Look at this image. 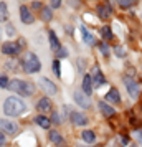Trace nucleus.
Returning a JSON list of instances; mask_svg holds the SVG:
<instances>
[{
  "instance_id": "obj_11",
  "label": "nucleus",
  "mask_w": 142,
  "mask_h": 147,
  "mask_svg": "<svg viewBox=\"0 0 142 147\" xmlns=\"http://www.w3.org/2000/svg\"><path fill=\"white\" fill-rule=\"evenodd\" d=\"M20 18H22V22H23V23H27V25L35 22V17L32 15V12L28 10L27 5H22V7H20Z\"/></svg>"
},
{
  "instance_id": "obj_37",
  "label": "nucleus",
  "mask_w": 142,
  "mask_h": 147,
  "mask_svg": "<svg viewBox=\"0 0 142 147\" xmlns=\"http://www.w3.org/2000/svg\"><path fill=\"white\" fill-rule=\"evenodd\" d=\"M53 119H55V121H56V122H60V117H58V114H56V113H55V114H53Z\"/></svg>"
},
{
  "instance_id": "obj_25",
  "label": "nucleus",
  "mask_w": 142,
  "mask_h": 147,
  "mask_svg": "<svg viewBox=\"0 0 142 147\" xmlns=\"http://www.w3.org/2000/svg\"><path fill=\"white\" fill-rule=\"evenodd\" d=\"M53 71H55V74H56L58 78H60V76H61V69H60V61H58V60H55V61H53Z\"/></svg>"
},
{
  "instance_id": "obj_16",
  "label": "nucleus",
  "mask_w": 142,
  "mask_h": 147,
  "mask_svg": "<svg viewBox=\"0 0 142 147\" xmlns=\"http://www.w3.org/2000/svg\"><path fill=\"white\" fill-rule=\"evenodd\" d=\"M99 109H101V113L106 116V117H111V116H114V107L112 106H108V102H104V101H101L99 104Z\"/></svg>"
},
{
  "instance_id": "obj_14",
  "label": "nucleus",
  "mask_w": 142,
  "mask_h": 147,
  "mask_svg": "<svg viewBox=\"0 0 142 147\" xmlns=\"http://www.w3.org/2000/svg\"><path fill=\"white\" fill-rule=\"evenodd\" d=\"M98 13H99V18L108 20L109 17H111V13H112V10H111L109 5H99V7H98Z\"/></svg>"
},
{
  "instance_id": "obj_19",
  "label": "nucleus",
  "mask_w": 142,
  "mask_h": 147,
  "mask_svg": "<svg viewBox=\"0 0 142 147\" xmlns=\"http://www.w3.org/2000/svg\"><path fill=\"white\" fill-rule=\"evenodd\" d=\"M81 35H83V40H84L86 45H94V36L89 33L84 27H81Z\"/></svg>"
},
{
  "instance_id": "obj_7",
  "label": "nucleus",
  "mask_w": 142,
  "mask_h": 147,
  "mask_svg": "<svg viewBox=\"0 0 142 147\" xmlns=\"http://www.w3.org/2000/svg\"><path fill=\"white\" fill-rule=\"evenodd\" d=\"M75 101H76V104H79V106L84 107V109L91 107V99H89V96H86V94L81 93V91H76L75 93Z\"/></svg>"
},
{
  "instance_id": "obj_27",
  "label": "nucleus",
  "mask_w": 142,
  "mask_h": 147,
  "mask_svg": "<svg viewBox=\"0 0 142 147\" xmlns=\"http://www.w3.org/2000/svg\"><path fill=\"white\" fill-rule=\"evenodd\" d=\"M134 2L132 0H119V5H121L122 8H127V7H131Z\"/></svg>"
},
{
  "instance_id": "obj_35",
  "label": "nucleus",
  "mask_w": 142,
  "mask_h": 147,
  "mask_svg": "<svg viewBox=\"0 0 142 147\" xmlns=\"http://www.w3.org/2000/svg\"><path fill=\"white\" fill-rule=\"evenodd\" d=\"M5 144V136L2 134V131H0V146H3Z\"/></svg>"
},
{
  "instance_id": "obj_17",
  "label": "nucleus",
  "mask_w": 142,
  "mask_h": 147,
  "mask_svg": "<svg viewBox=\"0 0 142 147\" xmlns=\"http://www.w3.org/2000/svg\"><path fill=\"white\" fill-rule=\"evenodd\" d=\"M35 122H36L40 127H43V129H48V127H50V124H51V121L48 119L46 116H43V114L36 116V117H35Z\"/></svg>"
},
{
  "instance_id": "obj_29",
  "label": "nucleus",
  "mask_w": 142,
  "mask_h": 147,
  "mask_svg": "<svg viewBox=\"0 0 142 147\" xmlns=\"http://www.w3.org/2000/svg\"><path fill=\"white\" fill-rule=\"evenodd\" d=\"M56 53H58V58H66V56H68V51H66V48H63V47H61L60 50L56 51Z\"/></svg>"
},
{
  "instance_id": "obj_32",
  "label": "nucleus",
  "mask_w": 142,
  "mask_h": 147,
  "mask_svg": "<svg viewBox=\"0 0 142 147\" xmlns=\"http://www.w3.org/2000/svg\"><path fill=\"white\" fill-rule=\"evenodd\" d=\"M134 136H135V139H137V140H141V142H142V132H141V131H135Z\"/></svg>"
},
{
  "instance_id": "obj_33",
  "label": "nucleus",
  "mask_w": 142,
  "mask_h": 147,
  "mask_svg": "<svg viewBox=\"0 0 142 147\" xmlns=\"http://www.w3.org/2000/svg\"><path fill=\"white\" fill-rule=\"evenodd\" d=\"M7 33L12 36L13 35V25H7Z\"/></svg>"
},
{
  "instance_id": "obj_30",
  "label": "nucleus",
  "mask_w": 142,
  "mask_h": 147,
  "mask_svg": "<svg viewBox=\"0 0 142 147\" xmlns=\"http://www.w3.org/2000/svg\"><path fill=\"white\" fill-rule=\"evenodd\" d=\"M114 51H116V55H117L119 58H122V56L126 55V53H124V50H122L121 47H116V48H114Z\"/></svg>"
},
{
  "instance_id": "obj_9",
  "label": "nucleus",
  "mask_w": 142,
  "mask_h": 147,
  "mask_svg": "<svg viewBox=\"0 0 142 147\" xmlns=\"http://www.w3.org/2000/svg\"><path fill=\"white\" fill-rule=\"evenodd\" d=\"M91 81H93V84H94V88H99L101 84H104V74L101 73V69L98 66L93 68V74H91Z\"/></svg>"
},
{
  "instance_id": "obj_26",
  "label": "nucleus",
  "mask_w": 142,
  "mask_h": 147,
  "mask_svg": "<svg viewBox=\"0 0 142 147\" xmlns=\"http://www.w3.org/2000/svg\"><path fill=\"white\" fill-rule=\"evenodd\" d=\"M8 84H10L8 78L5 74H2V76H0V88H8Z\"/></svg>"
},
{
  "instance_id": "obj_24",
  "label": "nucleus",
  "mask_w": 142,
  "mask_h": 147,
  "mask_svg": "<svg viewBox=\"0 0 142 147\" xmlns=\"http://www.w3.org/2000/svg\"><path fill=\"white\" fill-rule=\"evenodd\" d=\"M101 35H102L104 40H111V38H112V30H111V27H102Z\"/></svg>"
},
{
  "instance_id": "obj_28",
  "label": "nucleus",
  "mask_w": 142,
  "mask_h": 147,
  "mask_svg": "<svg viewBox=\"0 0 142 147\" xmlns=\"http://www.w3.org/2000/svg\"><path fill=\"white\" fill-rule=\"evenodd\" d=\"M99 50H101V53L104 55V56H108L109 55V48H108L106 43H101V45H99Z\"/></svg>"
},
{
  "instance_id": "obj_6",
  "label": "nucleus",
  "mask_w": 142,
  "mask_h": 147,
  "mask_svg": "<svg viewBox=\"0 0 142 147\" xmlns=\"http://www.w3.org/2000/svg\"><path fill=\"white\" fill-rule=\"evenodd\" d=\"M40 86L46 94H56V91H58V88L55 86V83H51V81L48 80V78H45V76L40 78Z\"/></svg>"
},
{
  "instance_id": "obj_15",
  "label": "nucleus",
  "mask_w": 142,
  "mask_h": 147,
  "mask_svg": "<svg viewBox=\"0 0 142 147\" xmlns=\"http://www.w3.org/2000/svg\"><path fill=\"white\" fill-rule=\"evenodd\" d=\"M106 99H108L109 102H119V101H121V94H119V91H117L116 88H111L109 93L106 94Z\"/></svg>"
},
{
  "instance_id": "obj_13",
  "label": "nucleus",
  "mask_w": 142,
  "mask_h": 147,
  "mask_svg": "<svg viewBox=\"0 0 142 147\" xmlns=\"http://www.w3.org/2000/svg\"><path fill=\"white\" fill-rule=\"evenodd\" d=\"M83 93L89 96V94L93 93V81H91V76L86 74L84 78H83Z\"/></svg>"
},
{
  "instance_id": "obj_10",
  "label": "nucleus",
  "mask_w": 142,
  "mask_h": 147,
  "mask_svg": "<svg viewBox=\"0 0 142 147\" xmlns=\"http://www.w3.org/2000/svg\"><path fill=\"white\" fill-rule=\"evenodd\" d=\"M69 119L75 126H86L88 124V117L81 113H71L69 114Z\"/></svg>"
},
{
  "instance_id": "obj_2",
  "label": "nucleus",
  "mask_w": 142,
  "mask_h": 147,
  "mask_svg": "<svg viewBox=\"0 0 142 147\" xmlns=\"http://www.w3.org/2000/svg\"><path fill=\"white\" fill-rule=\"evenodd\" d=\"M8 89L13 93L20 94V96H32L35 93V86L33 83L30 81H23V80H10Z\"/></svg>"
},
{
  "instance_id": "obj_3",
  "label": "nucleus",
  "mask_w": 142,
  "mask_h": 147,
  "mask_svg": "<svg viewBox=\"0 0 142 147\" xmlns=\"http://www.w3.org/2000/svg\"><path fill=\"white\" fill-rule=\"evenodd\" d=\"M40 69H41V63L38 60V56L28 51L27 56H25V71L27 73H38Z\"/></svg>"
},
{
  "instance_id": "obj_31",
  "label": "nucleus",
  "mask_w": 142,
  "mask_h": 147,
  "mask_svg": "<svg viewBox=\"0 0 142 147\" xmlns=\"http://www.w3.org/2000/svg\"><path fill=\"white\" fill-rule=\"evenodd\" d=\"M5 68L7 69H15V61H7L5 63Z\"/></svg>"
},
{
  "instance_id": "obj_22",
  "label": "nucleus",
  "mask_w": 142,
  "mask_h": 147,
  "mask_svg": "<svg viewBox=\"0 0 142 147\" xmlns=\"http://www.w3.org/2000/svg\"><path fill=\"white\" fill-rule=\"evenodd\" d=\"M41 18L45 22H50L51 18H53V13H51V8H48V7H43L41 8Z\"/></svg>"
},
{
  "instance_id": "obj_8",
  "label": "nucleus",
  "mask_w": 142,
  "mask_h": 147,
  "mask_svg": "<svg viewBox=\"0 0 142 147\" xmlns=\"http://www.w3.org/2000/svg\"><path fill=\"white\" fill-rule=\"evenodd\" d=\"M124 83H126V86H127L129 96L135 99V98L139 96V84H137L134 80H131V78H124Z\"/></svg>"
},
{
  "instance_id": "obj_34",
  "label": "nucleus",
  "mask_w": 142,
  "mask_h": 147,
  "mask_svg": "<svg viewBox=\"0 0 142 147\" xmlns=\"http://www.w3.org/2000/svg\"><path fill=\"white\" fill-rule=\"evenodd\" d=\"M60 5H61L60 0H53V2H51V7H53V8H58Z\"/></svg>"
},
{
  "instance_id": "obj_4",
  "label": "nucleus",
  "mask_w": 142,
  "mask_h": 147,
  "mask_svg": "<svg viewBox=\"0 0 142 147\" xmlns=\"http://www.w3.org/2000/svg\"><path fill=\"white\" fill-rule=\"evenodd\" d=\"M20 51V45L18 43H13V41H7L2 45V53L7 55V56H17Z\"/></svg>"
},
{
  "instance_id": "obj_20",
  "label": "nucleus",
  "mask_w": 142,
  "mask_h": 147,
  "mask_svg": "<svg viewBox=\"0 0 142 147\" xmlns=\"http://www.w3.org/2000/svg\"><path fill=\"white\" fill-rule=\"evenodd\" d=\"M8 18V8L5 2H0V22H5Z\"/></svg>"
},
{
  "instance_id": "obj_18",
  "label": "nucleus",
  "mask_w": 142,
  "mask_h": 147,
  "mask_svg": "<svg viewBox=\"0 0 142 147\" xmlns=\"http://www.w3.org/2000/svg\"><path fill=\"white\" fill-rule=\"evenodd\" d=\"M48 36H50V45H51V50H53V51H58V50L61 48L60 47V41H58V36L55 35V32H50Z\"/></svg>"
},
{
  "instance_id": "obj_36",
  "label": "nucleus",
  "mask_w": 142,
  "mask_h": 147,
  "mask_svg": "<svg viewBox=\"0 0 142 147\" xmlns=\"http://www.w3.org/2000/svg\"><path fill=\"white\" fill-rule=\"evenodd\" d=\"M32 7H33V8H43V7H41V3H38V2H35Z\"/></svg>"
},
{
  "instance_id": "obj_12",
  "label": "nucleus",
  "mask_w": 142,
  "mask_h": 147,
  "mask_svg": "<svg viewBox=\"0 0 142 147\" xmlns=\"http://www.w3.org/2000/svg\"><path fill=\"white\" fill-rule=\"evenodd\" d=\"M36 109L41 111V113H48V111L51 109V101L48 99V98H41V99L36 102Z\"/></svg>"
},
{
  "instance_id": "obj_23",
  "label": "nucleus",
  "mask_w": 142,
  "mask_h": 147,
  "mask_svg": "<svg viewBox=\"0 0 142 147\" xmlns=\"http://www.w3.org/2000/svg\"><path fill=\"white\" fill-rule=\"evenodd\" d=\"M94 132H93V131H84V132H83V140H84V142H88V144H93V142H94Z\"/></svg>"
},
{
  "instance_id": "obj_5",
  "label": "nucleus",
  "mask_w": 142,
  "mask_h": 147,
  "mask_svg": "<svg viewBox=\"0 0 142 147\" xmlns=\"http://www.w3.org/2000/svg\"><path fill=\"white\" fill-rule=\"evenodd\" d=\"M0 129L8 134H17L18 132V124H15L13 121L8 119H0Z\"/></svg>"
},
{
  "instance_id": "obj_1",
  "label": "nucleus",
  "mask_w": 142,
  "mask_h": 147,
  "mask_svg": "<svg viewBox=\"0 0 142 147\" xmlns=\"http://www.w3.org/2000/svg\"><path fill=\"white\" fill-rule=\"evenodd\" d=\"M23 111H25V102H23L20 98H17V96H10V98H7L5 102H3V113L7 114V116L17 117V116H20Z\"/></svg>"
},
{
  "instance_id": "obj_21",
  "label": "nucleus",
  "mask_w": 142,
  "mask_h": 147,
  "mask_svg": "<svg viewBox=\"0 0 142 147\" xmlns=\"http://www.w3.org/2000/svg\"><path fill=\"white\" fill-rule=\"evenodd\" d=\"M48 137H50V140H51V142H55V144H63V137H61L60 132H56V131H51Z\"/></svg>"
}]
</instances>
